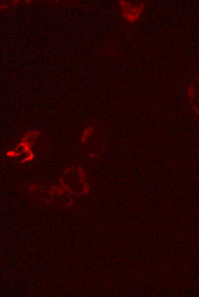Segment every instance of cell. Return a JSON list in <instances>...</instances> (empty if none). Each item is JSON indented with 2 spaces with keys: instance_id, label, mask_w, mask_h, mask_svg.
I'll list each match as a JSON object with an SVG mask.
<instances>
[{
  "instance_id": "1",
  "label": "cell",
  "mask_w": 199,
  "mask_h": 297,
  "mask_svg": "<svg viewBox=\"0 0 199 297\" xmlns=\"http://www.w3.org/2000/svg\"><path fill=\"white\" fill-rule=\"evenodd\" d=\"M118 2L122 16L126 21L130 24H133L141 18L145 9L144 3L134 5L124 0H120Z\"/></svg>"
},
{
  "instance_id": "2",
  "label": "cell",
  "mask_w": 199,
  "mask_h": 297,
  "mask_svg": "<svg viewBox=\"0 0 199 297\" xmlns=\"http://www.w3.org/2000/svg\"><path fill=\"white\" fill-rule=\"evenodd\" d=\"M188 95L191 100L194 99L196 95V88L194 84H192L188 89Z\"/></svg>"
},
{
  "instance_id": "3",
  "label": "cell",
  "mask_w": 199,
  "mask_h": 297,
  "mask_svg": "<svg viewBox=\"0 0 199 297\" xmlns=\"http://www.w3.org/2000/svg\"><path fill=\"white\" fill-rule=\"evenodd\" d=\"M192 107H193V109L195 111L196 114H199V108L198 107H197L196 105H193Z\"/></svg>"
},
{
  "instance_id": "4",
  "label": "cell",
  "mask_w": 199,
  "mask_h": 297,
  "mask_svg": "<svg viewBox=\"0 0 199 297\" xmlns=\"http://www.w3.org/2000/svg\"><path fill=\"white\" fill-rule=\"evenodd\" d=\"M8 6L6 4H3L2 5H1V9H7L8 8Z\"/></svg>"
},
{
  "instance_id": "5",
  "label": "cell",
  "mask_w": 199,
  "mask_h": 297,
  "mask_svg": "<svg viewBox=\"0 0 199 297\" xmlns=\"http://www.w3.org/2000/svg\"><path fill=\"white\" fill-rule=\"evenodd\" d=\"M19 2H20V1H13L12 2V4L13 5H16V4H19Z\"/></svg>"
}]
</instances>
